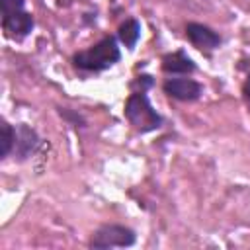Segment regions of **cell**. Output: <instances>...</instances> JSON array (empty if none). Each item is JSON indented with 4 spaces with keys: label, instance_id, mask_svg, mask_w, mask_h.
<instances>
[{
    "label": "cell",
    "instance_id": "cell-1",
    "mask_svg": "<svg viewBox=\"0 0 250 250\" xmlns=\"http://www.w3.org/2000/svg\"><path fill=\"white\" fill-rule=\"evenodd\" d=\"M121 51L117 45V37L105 35L92 47L78 51L72 55V66L78 72H104L119 62Z\"/></svg>",
    "mask_w": 250,
    "mask_h": 250
},
{
    "label": "cell",
    "instance_id": "cell-2",
    "mask_svg": "<svg viewBox=\"0 0 250 250\" xmlns=\"http://www.w3.org/2000/svg\"><path fill=\"white\" fill-rule=\"evenodd\" d=\"M123 115L129 121V125L141 135L152 133L160 129L164 123V117L152 107L146 92H131L129 98L125 100Z\"/></svg>",
    "mask_w": 250,
    "mask_h": 250
},
{
    "label": "cell",
    "instance_id": "cell-3",
    "mask_svg": "<svg viewBox=\"0 0 250 250\" xmlns=\"http://www.w3.org/2000/svg\"><path fill=\"white\" fill-rule=\"evenodd\" d=\"M135 242H137V232L131 227L119 223H105L92 232L88 246L94 250H107V248H129Z\"/></svg>",
    "mask_w": 250,
    "mask_h": 250
},
{
    "label": "cell",
    "instance_id": "cell-4",
    "mask_svg": "<svg viewBox=\"0 0 250 250\" xmlns=\"http://www.w3.org/2000/svg\"><path fill=\"white\" fill-rule=\"evenodd\" d=\"M162 90L168 98L178 100V102H195L203 94V86L197 80L189 78V76L166 78L164 84H162Z\"/></svg>",
    "mask_w": 250,
    "mask_h": 250
},
{
    "label": "cell",
    "instance_id": "cell-5",
    "mask_svg": "<svg viewBox=\"0 0 250 250\" xmlns=\"http://www.w3.org/2000/svg\"><path fill=\"white\" fill-rule=\"evenodd\" d=\"M186 37L195 49H199L203 53H211V51L219 49L223 43V37L219 35V31H215L213 27L199 23V21L186 23Z\"/></svg>",
    "mask_w": 250,
    "mask_h": 250
},
{
    "label": "cell",
    "instance_id": "cell-6",
    "mask_svg": "<svg viewBox=\"0 0 250 250\" xmlns=\"http://www.w3.org/2000/svg\"><path fill=\"white\" fill-rule=\"evenodd\" d=\"M41 146V139L37 135V131L25 123L16 125V143H14V150L12 156L18 162H23L27 158H31Z\"/></svg>",
    "mask_w": 250,
    "mask_h": 250
},
{
    "label": "cell",
    "instance_id": "cell-7",
    "mask_svg": "<svg viewBox=\"0 0 250 250\" xmlns=\"http://www.w3.org/2000/svg\"><path fill=\"white\" fill-rule=\"evenodd\" d=\"M160 68L162 72L172 74V76H188L197 70V64L184 49H178V51L166 53L160 59Z\"/></svg>",
    "mask_w": 250,
    "mask_h": 250
},
{
    "label": "cell",
    "instance_id": "cell-8",
    "mask_svg": "<svg viewBox=\"0 0 250 250\" xmlns=\"http://www.w3.org/2000/svg\"><path fill=\"white\" fill-rule=\"evenodd\" d=\"M33 25H35V20H33V16H31L29 12H25V10L2 18V29H4L6 37L16 39V41L27 37V35L33 31Z\"/></svg>",
    "mask_w": 250,
    "mask_h": 250
},
{
    "label": "cell",
    "instance_id": "cell-9",
    "mask_svg": "<svg viewBox=\"0 0 250 250\" xmlns=\"http://www.w3.org/2000/svg\"><path fill=\"white\" fill-rule=\"evenodd\" d=\"M141 37V21L137 18H127L119 27H117V39L121 45L127 49H135L137 41Z\"/></svg>",
    "mask_w": 250,
    "mask_h": 250
},
{
    "label": "cell",
    "instance_id": "cell-10",
    "mask_svg": "<svg viewBox=\"0 0 250 250\" xmlns=\"http://www.w3.org/2000/svg\"><path fill=\"white\" fill-rule=\"evenodd\" d=\"M14 143H16V125H10L4 119L2 121V137H0V158L2 160H6L12 154Z\"/></svg>",
    "mask_w": 250,
    "mask_h": 250
},
{
    "label": "cell",
    "instance_id": "cell-11",
    "mask_svg": "<svg viewBox=\"0 0 250 250\" xmlns=\"http://www.w3.org/2000/svg\"><path fill=\"white\" fill-rule=\"evenodd\" d=\"M59 115H61L64 121H68L72 127H86V119H84V115L78 113V111H72V109H68V107H59Z\"/></svg>",
    "mask_w": 250,
    "mask_h": 250
},
{
    "label": "cell",
    "instance_id": "cell-12",
    "mask_svg": "<svg viewBox=\"0 0 250 250\" xmlns=\"http://www.w3.org/2000/svg\"><path fill=\"white\" fill-rule=\"evenodd\" d=\"M152 86H154V80H152L150 74H139V76H135V80L131 82V90H133V92H146V90H150Z\"/></svg>",
    "mask_w": 250,
    "mask_h": 250
},
{
    "label": "cell",
    "instance_id": "cell-13",
    "mask_svg": "<svg viewBox=\"0 0 250 250\" xmlns=\"http://www.w3.org/2000/svg\"><path fill=\"white\" fill-rule=\"evenodd\" d=\"M23 6H25V0H0L2 18L4 16H10V14H16V12H21Z\"/></svg>",
    "mask_w": 250,
    "mask_h": 250
},
{
    "label": "cell",
    "instance_id": "cell-14",
    "mask_svg": "<svg viewBox=\"0 0 250 250\" xmlns=\"http://www.w3.org/2000/svg\"><path fill=\"white\" fill-rule=\"evenodd\" d=\"M242 98H244V102L250 105V74H248L246 80L242 82Z\"/></svg>",
    "mask_w": 250,
    "mask_h": 250
}]
</instances>
